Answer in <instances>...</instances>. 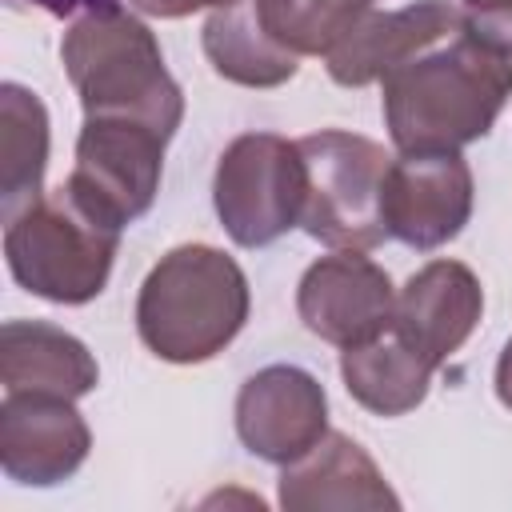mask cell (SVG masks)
Returning <instances> with one entry per match:
<instances>
[{"label":"cell","instance_id":"cell-1","mask_svg":"<svg viewBox=\"0 0 512 512\" xmlns=\"http://www.w3.org/2000/svg\"><path fill=\"white\" fill-rule=\"evenodd\" d=\"M512 96V52L464 24L380 80L396 152H460L484 140Z\"/></svg>","mask_w":512,"mask_h":512},{"label":"cell","instance_id":"cell-2","mask_svg":"<svg viewBox=\"0 0 512 512\" xmlns=\"http://www.w3.org/2000/svg\"><path fill=\"white\" fill-rule=\"evenodd\" d=\"M252 312L244 268L212 244H176L136 292V332L164 364H204L220 356Z\"/></svg>","mask_w":512,"mask_h":512},{"label":"cell","instance_id":"cell-3","mask_svg":"<svg viewBox=\"0 0 512 512\" xmlns=\"http://www.w3.org/2000/svg\"><path fill=\"white\" fill-rule=\"evenodd\" d=\"M60 60L84 116L140 120L168 140L176 136L184 92L164 64L156 32L132 8L80 12L60 40Z\"/></svg>","mask_w":512,"mask_h":512},{"label":"cell","instance_id":"cell-4","mask_svg":"<svg viewBox=\"0 0 512 512\" xmlns=\"http://www.w3.org/2000/svg\"><path fill=\"white\" fill-rule=\"evenodd\" d=\"M116 224L88 212L64 184L16 212L4 228V260L12 280L48 304H88L104 292L116 248Z\"/></svg>","mask_w":512,"mask_h":512},{"label":"cell","instance_id":"cell-5","mask_svg":"<svg viewBox=\"0 0 512 512\" xmlns=\"http://www.w3.org/2000/svg\"><path fill=\"white\" fill-rule=\"evenodd\" d=\"M296 144L304 156L300 228L328 248H376L388 236L380 216V188L392 156L384 144L348 128H320Z\"/></svg>","mask_w":512,"mask_h":512},{"label":"cell","instance_id":"cell-6","mask_svg":"<svg viewBox=\"0 0 512 512\" xmlns=\"http://www.w3.org/2000/svg\"><path fill=\"white\" fill-rule=\"evenodd\" d=\"M220 228L240 248H264L292 232L304 216V156L300 144L276 132L236 136L212 176Z\"/></svg>","mask_w":512,"mask_h":512},{"label":"cell","instance_id":"cell-7","mask_svg":"<svg viewBox=\"0 0 512 512\" xmlns=\"http://www.w3.org/2000/svg\"><path fill=\"white\" fill-rule=\"evenodd\" d=\"M164 148L168 136L152 124L84 116L76 136V164L64 188L100 220L128 228L152 208L160 192Z\"/></svg>","mask_w":512,"mask_h":512},{"label":"cell","instance_id":"cell-8","mask_svg":"<svg viewBox=\"0 0 512 512\" xmlns=\"http://www.w3.org/2000/svg\"><path fill=\"white\" fill-rule=\"evenodd\" d=\"M476 180L460 152H400L380 188L384 232L416 252L444 248L472 216Z\"/></svg>","mask_w":512,"mask_h":512},{"label":"cell","instance_id":"cell-9","mask_svg":"<svg viewBox=\"0 0 512 512\" xmlns=\"http://www.w3.org/2000/svg\"><path fill=\"white\" fill-rule=\"evenodd\" d=\"M296 316L312 336L344 352L392 332L396 288L360 248H336L304 268L296 284Z\"/></svg>","mask_w":512,"mask_h":512},{"label":"cell","instance_id":"cell-10","mask_svg":"<svg viewBox=\"0 0 512 512\" xmlns=\"http://www.w3.org/2000/svg\"><path fill=\"white\" fill-rule=\"evenodd\" d=\"M328 432L324 384L300 364H268L252 372L236 392V436L240 444L268 460L292 464L316 448Z\"/></svg>","mask_w":512,"mask_h":512},{"label":"cell","instance_id":"cell-11","mask_svg":"<svg viewBox=\"0 0 512 512\" xmlns=\"http://www.w3.org/2000/svg\"><path fill=\"white\" fill-rule=\"evenodd\" d=\"M92 452L88 420L76 400L52 392H4L0 404V468L28 488H52L80 472Z\"/></svg>","mask_w":512,"mask_h":512},{"label":"cell","instance_id":"cell-12","mask_svg":"<svg viewBox=\"0 0 512 512\" xmlns=\"http://www.w3.org/2000/svg\"><path fill=\"white\" fill-rule=\"evenodd\" d=\"M484 316L480 276L460 260H428L396 292L392 336L404 340L428 368H444Z\"/></svg>","mask_w":512,"mask_h":512},{"label":"cell","instance_id":"cell-13","mask_svg":"<svg viewBox=\"0 0 512 512\" xmlns=\"http://www.w3.org/2000/svg\"><path fill=\"white\" fill-rule=\"evenodd\" d=\"M464 24H468L464 8L448 0H412L392 12L368 8L352 24V32L324 56V68L340 88H364L384 80L396 64L440 44Z\"/></svg>","mask_w":512,"mask_h":512},{"label":"cell","instance_id":"cell-14","mask_svg":"<svg viewBox=\"0 0 512 512\" xmlns=\"http://www.w3.org/2000/svg\"><path fill=\"white\" fill-rule=\"evenodd\" d=\"M280 508L288 512H348V508H400V496L376 468V460L364 452L360 440L348 432H324L316 448H308L300 460L284 464L280 472Z\"/></svg>","mask_w":512,"mask_h":512},{"label":"cell","instance_id":"cell-15","mask_svg":"<svg viewBox=\"0 0 512 512\" xmlns=\"http://www.w3.org/2000/svg\"><path fill=\"white\" fill-rule=\"evenodd\" d=\"M4 392H52L80 400L96 392L100 364L88 344L48 320H4L0 328Z\"/></svg>","mask_w":512,"mask_h":512},{"label":"cell","instance_id":"cell-16","mask_svg":"<svg viewBox=\"0 0 512 512\" xmlns=\"http://www.w3.org/2000/svg\"><path fill=\"white\" fill-rule=\"evenodd\" d=\"M200 44L212 72L240 88H280L300 72V56H292L268 36L252 0H232L224 8H212Z\"/></svg>","mask_w":512,"mask_h":512},{"label":"cell","instance_id":"cell-17","mask_svg":"<svg viewBox=\"0 0 512 512\" xmlns=\"http://www.w3.org/2000/svg\"><path fill=\"white\" fill-rule=\"evenodd\" d=\"M48 168V108L44 100L16 84H0V212L12 220L44 196Z\"/></svg>","mask_w":512,"mask_h":512},{"label":"cell","instance_id":"cell-18","mask_svg":"<svg viewBox=\"0 0 512 512\" xmlns=\"http://www.w3.org/2000/svg\"><path fill=\"white\" fill-rule=\"evenodd\" d=\"M432 372L436 368H428L404 340L388 332L340 352L344 388L372 416H404L416 404H424L432 388Z\"/></svg>","mask_w":512,"mask_h":512},{"label":"cell","instance_id":"cell-19","mask_svg":"<svg viewBox=\"0 0 512 512\" xmlns=\"http://www.w3.org/2000/svg\"><path fill=\"white\" fill-rule=\"evenodd\" d=\"M268 36L292 56H328L352 24L372 8L368 0H252Z\"/></svg>","mask_w":512,"mask_h":512},{"label":"cell","instance_id":"cell-20","mask_svg":"<svg viewBox=\"0 0 512 512\" xmlns=\"http://www.w3.org/2000/svg\"><path fill=\"white\" fill-rule=\"evenodd\" d=\"M472 28L512 52V0H460Z\"/></svg>","mask_w":512,"mask_h":512},{"label":"cell","instance_id":"cell-21","mask_svg":"<svg viewBox=\"0 0 512 512\" xmlns=\"http://www.w3.org/2000/svg\"><path fill=\"white\" fill-rule=\"evenodd\" d=\"M232 0H128L132 12L140 16H160V20H180V16H192L200 8H224Z\"/></svg>","mask_w":512,"mask_h":512},{"label":"cell","instance_id":"cell-22","mask_svg":"<svg viewBox=\"0 0 512 512\" xmlns=\"http://www.w3.org/2000/svg\"><path fill=\"white\" fill-rule=\"evenodd\" d=\"M28 4H36V8H44L48 16H76V12H96V8H112V4H120V0H28Z\"/></svg>","mask_w":512,"mask_h":512},{"label":"cell","instance_id":"cell-23","mask_svg":"<svg viewBox=\"0 0 512 512\" xmlns=\"http://www.w3.org/2000/svg\"><path fill=\"white\" fill-rule=\"evenodd\" d=\"M496 400L512 412V336H508V344H504V352H500V360H496Z\"/></svg>","mask_w":512,"mask_h":512},{"label":"cell","instance_id":"cell-24","mask_svg":"<svg viewBox=\"0 0 512 512\" xmlns=\"http://www.w3.org/2000/svg\"><path fill=\"white\" fill-rule=\"evenodd\" d=\"M368 4H372V0H368Z\"/></svg>","mask_w":512,"mask_h":512}]
</instances>
